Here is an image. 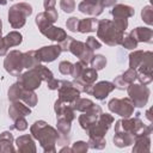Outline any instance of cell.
<instances>
[{
    "label": "cell",
    "instance_id": "obj_1",
    "mask_svg": "<svg viewBox=\"0 0 153 153\" xmlns=\"http://www.w3.org/2000/svg\"><path fill=\"white\" fill-rule=\"evenodd\" d=\"M31 136L38 141L44 152L55 153L56 152V142L60 136V131L51 126H49L45 121H36L30 128Z\"/></svg>",
    "mask_w": 153,
    "mask_h": 153
},
{
    "label": "cell",
    "instance_id": "obj_2",
    "mask_svg": "<svg viewBox=\"0 0 153 153\" xmlns=\"http://www.w3.org/2000/svg\"><path fill=\"white\" fill-rule=\"evenodd\" d=\"M96 31H97L98 38H100L105 44L110 47L121 44L123 36H124V32L117 30L116 26L114 25V22L109 19L98 20V26Z\"/></svg>",
    "mask_w": 153,
    "mask_h": 153
},
{
    "label": "cell",
    "instance_id": "obj_3",
    "mask_svg": "<svg viewBox=\"0 0 153 153\" xmlns=\"http://www.w3.org/2000/svg\"><path fill=\"white\" fill-rule=\"evenodd\" d=\"M32 14V6L27 2L14 4L8 10V23L13 29H20L25 25L26 18Z\"/></svg>",
    "mask_w": 153,
    "mask_h": 153
},
{
    "label": "cell",
    "instance_id": "obj_4",
    "mask_svg": "<svg viewBox=\"0 0 153 153\" xmlns=\"http://www.w3.org/2000/svg\"><path fill=\"white\" fill-rule=\"evenodd\" d=\"M128 96L134 105V108H142L147 104L149 98V88L142 84H129L127 87Z\"/></svg>",
    "mask_w": 153,
    "mask_h": 153
},
{
    "label": "cell",
    "instance_id": "obj_5",
    "mask_svg": "<svg viewBox=\"0 0 153 153\" xmlns=\"http://www.w3.org/2000/svg\"><path fill=\"white\" fill-rule=\"evenodd\" d=\"M139 115L140 114H136V116L134 118L127 117V118L116 121L115 131H126V133H129V134L136 136L137 134H140L141 131H143L145 129H147L148 126H146L139 118Z\"/></svg>",
    "mask_w": 153,
    "mask_h": 153
},
{
    "label": "cell",
    "instance_id": "obj_6",
    "mask_svg": "<svg viewBox=\"0 0 153 153\" xmlns=\"http://www.w3.org/2000/svg\"><path fill=\"white\" fill-rule=\"evenodd\" d=\"M114 123V117L110 114H100L97 121L86 130L88 137H104L111 124Z\"/></svg>",
    "mask_w": 153,
    "mask_h": 153
},
{
    "label": "cell",
    "instance_id": "obj_7",
    "mask_svg": "<svg viewBox=\"0 0 153 153\" xmlns=\"http://www.w3.org/2000/svg\"><path fill=\"white\" fill-rule=\"evenodd\" d=\"M4 67L5 71L11 75L18 76L24 69L23 53L19 50H11L8 54H6V57L4 60Z\"/></svg>",
    "mask_w": 153,
    "mask_h": 153
},
{
    "label": "cell",
    "instance_id": "obj_8",
    "mask_svg": "<svg viewBox=\"0 0 153 153\" xmlns=\"http://www.w3.org/2000/svg\"><path fill=\"white\" fill-rule=\"evenodd\" d=\"M17 79H18L17 81L19 82L22 88L26 90V91H33V90L38 88L41 86V82L43 81L38 71L36 69V67L30 68L24 73H20L17 76Z\"/></svg>",
    "mask_w": 153,
    "mask_h": 153
},
{
    "label": "cell",
    "instance_id": "obj_9",
    "mask_svg": "<svg viewBox=\"0 0 153 153\" xmlns=\"http://www.w3.org/2000/svg\"><path fill=\"white\" fill-rule=\"evenodd\" d=\"M108 108L111 112L127 118L130 117L134 114V105L130 100V98H112L108 103Z\"/></svg>",
    "mask_w": 153,
    "mask_h": 153
},
{
    "label": "cell",
    "instance_id": "obj_10",
    "mask_svg": "<svg viewBox=\"0 0 153 153\" xmlns=\"http://www.w3.org/2000/svg\"><path fill=\"white\" fill-rule=\"evenodd\" d=\"M59 99L69 104H73V102L80 97V91L73 85L72 81L67 80H60L59 85Z\"/></svg>",
    "mask_w": 153,
    "mask_h": 153
},
{
    "label": "cell",
    "instance_id": "obj_11",
    "mask_svg": "<svg viewBox=\"0 0 153 153\" xmlns=\"http://www.w3.org/2000/svg\"><path fill=\"white\" fill-rule=\"evenodd\" d=\"M73 55H75L76 57H79V60L81 62H84L85 65H88L91 59L93 57V50L84 42L81 41H75L73 39V42L71 43V47H69V50Z\"/></svg>",
    "mask_w": 153,
    "mask_h": 153
},
{
    "label": "cell",
    "instance_id": "obj_12",
    "mask_svg": "<svg viewBox=\"0 0 153 153\" xmlns=\"http://www.w3.org/2000/svg\"><path fill=\"white\" fill-rule=\"evenodd\" d=\"M151 133H152V127L148 126L147 129L137 134L134 139V147H133V153L137 152H149L151 151Z\"/></svg>",
    "mask_w": 153,
    "mask_h": 153
},
{
    "label": "cell",
    "instance_id": "obj_13",
    "mask_svg": "<svg viewBox=\"0 0 153 153\" xmlns=\"http://www.w3.org/2000/svg\"><path fill=\"white\" fill-rule=\"evenodd\" d=\"M102 112H103V111H102V108H100L99 105H97V104H93V106H92L90 110H87L86 112H82V114L79 116L78 121H79L80 127L86 131V130L97 121V118L99 117V115H100Z\"/></svg>",
    "mask_w": 153,
    "mask_h": 153
},
{
    "label": "cell",
    "instance_id": "obj_14",
    "mask_svg": "<svg viewBox=\"0 0 153 153\" xmlns=\"http://www.w3.org/2000/svg\"><path fill=\"white\" fill-rule=\"evenodd\" d=\"M36 53L39 62H53L62 53V49L60 44H53V45L42 47L38 50H36Z\"/></svg>",
    "mask_w": 153,
    "mask_h": 153
},
{
    "label": "cell",
    "instance_id": "obj_15",
    "mask_svg": "<svg viewBox=\"0 0 153 153\" xmlns=\"http://www.w3.org/2000/svg\"><path fill=\"white\" fill-rule=\"evenodd\" d=\"M54 110L56 112V118H65L69 122L75 120V110L73 109L72 104L62 102L59 98L54 104Z\"/></svg>",
    "mask_w": 153,
    "mask_h": 153
},
{
    "label": "cell",
    "instance_id": "obj_16",
    "mask_svg": "<svg viewBox=\"0 0 153 153\" xmlns=\"http://www.w3.org/2000/svg\"><path fill=\"white\" fill-rule=\"evenodd\" d=\"M59 18V14H57V11L55 8H51V10H45L44 12H41L36 16V25L38 26L39 30L47 27V26H50L53 25Z\"/></svg>",
    "mask_w": 153,
    "mask_h": 153
},
{
    "label": "cell",
    "instance_id": "obj_17",
    "mask_svg": "<svg viewBox=\"0 0 153 153\" xmlns=\"http://www.w3.org/2000/svg\"><path fill=\"white\" fill-rule=\"evenodd\" d=\"M115 90V85L110 81H99L97 84H93L92 90H91V94L99 100L105 99L112 91Z\"/></svg>",
    "mask_w": 153,
    "mask_h": 153
},
{
    "label": "cell",
    "instance_id": "obj_18",
    "mask_svg": "<svg viewBox=\"0 0 153 153\" xmlns=\"http://www.w3.org/2000/svg\"><path fill=\"white\" fill-rule=\"evenodd\" d=\"M17 151L20 153H35L37 151L36 143L31 135H22L16 140Z\"/></svg>",
    "mask_w": 153,
    "mask_h": 153
},
{
    "label": "cell",
    "instance_id": "obj_19",
    "mask_svg": "<svg viewBox=\"0 0 153 153\" xmlns=\"http://www.w3.org/2000/svg\"><path fill=\"white\" fill-rule=\"evenodd\" d=\"M31 114L30 106H27L25 103H20L19 100L12 102V104L8 108V116L11 120H16L19 117H25Z\"/></svg>",
    "mask_w": 153,
    "mask_h": 153
},
{
    "label": "cell",
    "instance_id": "obj_20",
    "mask_svg": "<svg viewBox=\"0 0 153 153\" xmlns=\"http://www.w3.org/2000/svg\"><path fill=\"white\" fill-rule=\"evenodd\" d=\"M43 36H45L50 41H54V42H57V43H61L66 37H67V33L61 27H57V26H54V25H50V26H47L42 30H39Z\"/></svg>",
    "mask_w": 153,
    "mask_h": 153
},
{
    "label": "cell",
    "instance_id": "obj_21",
    "mask_svg": "<svg viewBox=\"0 0 153 153\" xmlns=\"http://www.w3.org/2000/svg\"><path fill=\"white\" fill-rule=\"evenodd\" d=\"M129 35L139 43V42H145V43H152V38H153V31L149 27H135L133 29Z\"/></svg>",
    "mask_w": 153,
    "mask_h": 153
},
{
    "label": "cell",
    "instance_id": "obj_22",
    "mask_svg": "<svg viewBox=\"0 0 153 153\" xmlns=\"http://www.w3.org/2000/svg\"><path fill=\"white\" fill-rule=\"evenodd\" d=\"M134 139L135 136L129 134V133H126V131H115V135H114V145L122 148V147H128L130 145L134 143Z\"/></svg>",
    "mask_w": 153,
    "mask_h": 153
},
{
    "label": "cell",
    "instance_id": "obj_23",
    "mask_svg": "<svg viewBox=\"0 0 153 153\" xmlns=\"http://www.w3.org/2000/svg\"><path fill=\"white\" fill-rule=\"evenodd\" d=\"M134 14H135V10L131 6L123 5V4L114 5L111 10V16L114 18H130Z\"/></svg>",
    "mask_w": 153,
    "mask_h": 153
},
{
    "label": "cell",
    "instance_id": "obj_24",
    "mask_svg": "<svg viewBox=\"0 0 153 153\" xmlns=\"http://www.w3.org/2000/svg\"><path fill=\"white\" fill-rule=\"evenodd\" d=\"M13 147V135L11 131H2L0 134V152L4 153H12L14 152Z\"/></svg>",
    "mask_w": 153,
    "mask_h": 153
},
{
    "label": "cell",
    "instance_id": "obj_25",
    "mask_svg": "<svg viewBox=\"0 0 153 153\" xmlns=\"http://www.w3.org/2000/svg\"><path fill=\"white\" fill-rule=\"evenodd\" d=\"M78 10L84 13V14H88V16H93V17H97L99 14L103 13V7L97 4V5H91V4H86V2H80L79 6H78Z\"/></svg>",
    "mask_w": 153,
    "mask_h": 153
},
{
    "label": "cell",
    "instance_id": "obj_26",
    "mask_svg": "<svg viewBox=\"0 0 153 153\" xmlns=\"http://www.w3.org/2000/svg\"><path fill=\"white\" fill-rule=\"evenodd\" d=\"M98 26V19L96 18H85L79 20V25H78V31L81 33H86V32H93L97 30Z\"/></svg>",
    "mask_w": 153,
    "mask_h": 153
},
{
    "label": "cell",
    "instance_id": "obj_27",
    "mask_svg": "<svg viewBox=\"0 0 153 153\" xmlns=\"http://www.w3.org/2000/svg\"><path fill=\"white\" fill-rule=\"evenodd\" d=\"M152 51H143V50H134L129 54V68L136 69L139 65L147 57L148 54Z\"/></svg>",
    "mask_w": 153,
    "mask_h": 153
},
{
    "label": "cell",
    "instance_id": "obj_28",
    "mask_svg": "<svg viewBox=\"0 0 153 153\" xmlns=\"http://www.w3.org/2000/svg\"><path fill=\"white\" fill-rule=\"evenodd\" d=\"M39 62L38 57H37V53L36 50H29V51H25L23 53V65H24V68H33L35 66H37Z\"/></svg>",
    "mask_w": 153,
    "mask_h": 153
},
{
    "label": "cell",
    "instance_id": "obj_29",
    "mask_svg": "<svg viewBox=\"0 0 153 153\" xmlns=\"http://www.w3.org/2000/svg\"><path fill=\"white\" fill-rule=\"evenodd\" d=\"M93 102L91 100V99H87V98H76L74 102H73V104H72V106H73V109L75 110V111H80V112H86L87 110H90L92 106H93Z\"/></svg>",
    "mask_w": 153,
    "mask_h": 153
},
{
    "label": "cell",
    "instance_id": "obj_30",
    "mask_svg": "<svg viewBox=\"0 0 153 153\" xmlns=\"http://www.w3.org/2000/svg\"><path fill=\"white\" fill-rule=\"evenodd\" d=\"M4 39H5L6 45H7L8 48H11V47L19 45V44L22 43V41H23V36H22V33L18 32V31H11V32H8V33L4 37Z\"/></svg>",
    "mask_w": 153,
    "mask_h": 153
},
{
    "label": "cell",
    "instance_id": "obj_31",
    "mask_svg": "<svg viewBox=\"0 0 153 153\" xmlns=\"http://www.w3.org/2000/svg\"><path fill=\"white\" fill-rule=\"evenodd\" d=\"M23 91H24V90L22 88V86H20L19 82L17 81V82H14L12 86H10V88H8V91H7V97H8V99H10L11 102H17V100L20 99Z\"/></svg>",
    "mask_w": 153,
    "mask_h": 153
},
{
    "label": "cell",
    "instance_id": "obj_32",
    "mask_svg": "<svg viewBox=\"0 0 153 153\" xmlns=\"http://www.w3.org/2000/svg\"><path fill=\"white\" fill-rule=\"evenodd\" d=\"M20 99L27 106H30V108H32V106H35L37 104V94L33 91H26V90H24L23 93H22Z\"/></svg>",
    "mask_w": 153,
    "mask_h": 153
},
{
    "label": "cell",
    "instance_id": "obj_33",
    "mask_svg": "<svg viewBox=\"0 0 153 153\" xmlns=\"http://www.w3.org/2000/svg\"><path fill=\"white\" fill-rule=\"evenodd\" d=\"M72 122L65 120V118H56V128L61 134H66L69 135L71 133V128H72Z\"/></svg>",
    "mask_w": 153,
    "mask_h": 153
},
{
    "label": "cell",
    "instance_id": "obj_34",
    "mask_svg": "<svg viewBox=\"0 0 153 153\" xmlns=\"http://www.w3.org/2000/svg\"><path fill=\"white\" fill-rule=\"evenodd\" d=\"M92 68H94L96 71L103 69L106 65V57H104L103 55H93V57L90 61Z\"/></svg>",
    "mask_w": 153,
    "mask_h": 153
},
{
    "label": "cell",
    "instance_id": "obj_35",
    "mask_svg": "<svg viewBox=\"0 0 153 153\" xmlns=\"http://www.w3.org/2000/svg\"><path fill=\"white\" fill-rule=\"evenodd\" d=\"M88 148H93V149H103L106 145V141L104 137H88L87 141Z\"/></svg>",
    "mask_w": 153,
    "mask_h": 153
},
{
    "label": "cell",
    "instance_id": "obj_36",
    "mask_svg": "<svg viewBox=\"0 0 153 153\" xmlns=\"http://www.w3.org/2000/svg\"><path fill=\"white\" fill-rule=\"evenodd\" d=\"M141 18L142 20L148 24V25H152L153 24V10H152V6L151 5H147L142 8L141 11Z\"/></svg>",
    "mask_w": 153,
    "mask_h": 153
},
{
    "label": "cell",
    "instance_id": "obj_37",
    "mask_svg": "<svg viewBox=\"0 0 153 153\" xmlns=\"http://www.w3.org/2000/svg\"><path fill=\"white\" fill-rule=\"evenodd\" d=\"M35 67H36V69L38 71V73H39V75H41V78H42V80H43V81H48L49 79H51V78L54 76L53 72H51L48 67H45L44 65L38 63V65H37V66H35Z\"/></svg>",
    "mask_w": 153,
    "mask_h": 153
},
{
    "label": "cell",
    "instance_id": "obj_38",
    "mask_svg": "<svg viewBox=\"0 0 153 153\" xmlns=\"http://www.w3.org/2000/svg\"><path fill=\"white\" fill-rule=\"evenodd\" d=\"M121 76H122V79L124 80V82H126L127 85H129V84H133V82L136 80V78H137V72H136V69L129 68V69H127L123 74H121Z\"/></svg>",
    "mask_w": 153,
    "mask_h": 153
},
{
    "label": "cell",
    "instance_id": "obj_39",
    "mask_svg": "<svg viewBox=\"0 0 153 153\" xmlns=\"http://www.w3.org/2000/svg\"><path fill=\"white\" fill-rule=\"evenodd\" d=\"M121 45L126 49H135L137 48V42L128 33V35H124L123 36V39L121 42Z\"/></svg>",
    "mask_w": 153,
    "mask_h": 153
},
{
    "label": "cell",
    "instance_id": "obj_40",
    "mask_svg": "<svg viewBox=\"0 0 153 153\" xmlns=\"http://www.w3.org/2000/svg\"><path fill=\"white\" fill-rule=\"evenodd\" d=\"M60 7L66 13H72L75 10V1L74 0H60Z\"/></svg>",
    "mask_w": 153,
    "mask_h": 153
},
{
    "label": "cell",
    "instance_id": "obj_41",
    "mask_svg": "<svg viewBox=\"0 0 153 153\" xmlns=\"http://www.w3.org/2000/svg\"><path fill=\"white\" fill-rule=\"evenodd\" d=\"M85 67H87V65H85L84 62H81V61L79 60L78 62H75V63L73 65V68H72L71 75H72L74 79H78V78H79V75L81 74V72L84 71V68H85Z\"/></svg>",
    "mask_w": 153,
    "mask_h": 153
},
{
    "label": "cell",
    "instance_id": "obj_42",
    "mask_svg": "<svg viewBox=\"0 0 153 153\" xmlns=\"http://www.w3.org/2000/svg\"><path fill=\"white\" fill-rule=\"evenodd\" d=\"M72 152L73 153H85L88 149V145L85 141H76L72 145Z\"/></svg>",
    "mask_w": 153,
    "mask_h": 153
},
{
    "label": "cell",
    "instance_id": "obj_43",
    "mask_svg": "<svg viewBox=\"0 0 153 153\" xmlns=\"http://www.w3.org/2000/svg\"><path fill=\"white\" fill-rule=\"evenodd\" d=\"M72 68H73V63L69 62V61H61L60 65H59V71H60V73L63 74V75L71 74Z\"/></svg>",
    "mask_w": 153,
    "mask_h": 153
},
{
    "label": "cell",
    "instance_id": "obj_44",
    "mask_svg": "<svg viewBox=\"0 0 153 153\" xmlns=\"http://www.w3.org/2000/svg\"><path fill=\"white\" fill-rule=\"evenodd\" d=\"M13 129H17L19 131H23L27 128V122L24 117H19V118H16L13 121V126H12Z\"/></svg>",
    "mask_w": 153,
    "mask_h": 153
},
{
    "label": "cell",
    "instance_id": "obj_45",
    "mask_svg": "<svg viewBox=\"0 0 153 153\" xmlns=\"http://www.w3.org/2000/svg\"><path fill=\"white\" fill-rule=\"evenodd\" d=\"M79 18L76 17H71L69 19H67L66 22V26H67V30L72 31V32H76L78 31V25H79Z\"/></svg>",
    "mask_w": 153,
    "mask_h": 153
},
{
    "label": "cell",
    "instance_id": "obj_46",
    "mask_svg": "<svg viewBox=\"0 0 153 153\" xmlns=\"http://www.w3.org/2000/svg\"><path fill=\"white\" fill-rule=\"evenodd\" d=\"M114 25L116 26V29L117 30H120V31H126L127 30V27H128V20H127V18H115L114 20Z\"/></svg>",
    "mask_w": 153,
    "mask_h": 153
},
{
    "label": "cell",
    "instance_id": "obj_47",
    "mask_svg": "<svg viewBox=\"0 0 153 153\" xmlns=\"http://www.w3.org/2000/svg\"><path fill=\"white\" fill-rule=\"evenodd\" d=\"M93 51L94 50H97V49H99L100 47H102V43L96 38V37H93V36H90V37H87V39H86V42H85Z\"/></svg>",
    "mask_w": 153,
    "mask_h": 153
},
{
    "label": "cell",
    "instance_id": "obj_48",
    "mask_svg": "<svg viewBox=\"0 0 153 153\" xmlns=\"http://www.w3.org/2000/svg\"><path fill=\"white\" fill-rule=\"evenodd\" d=\"M112 84L115 85V88H118V90H126V88L128 87V85L124 82V80L122 79V76H121V75L116 76Z\"/></svg>",
    "mask_w": 153,
    "mask_h": 153
},
{
    "label": "cell",
    "instance_id": "obj_49",
    "mask_svg": "<svg viewBox=\"0 0 153 153\" xmlns=\"http://www.w3.org/2000/svg\"><path fill=\"white\" fill-rule=\"evenodd\" d=\"M73 37H71V36H67L61 43H59L60 44V47H61V49H62V51H68L69 50V47H71V43L73 42Z\"/></svg>",
    "mask_w": 153,
    "mask_h": 153
},
{
    "label": "cell",
    "instance_id": "obj_50",
    "mask_svg": "<svg viewBox=\"0 0 153 153\" xmlns=\"http://www.w3.org/2000/svg\"><path fill=\"white\" fill-rule=\"evenodd\" d=\"M47 85H48V88L49 90H57L59 88V85H60V80L55 79L54 76L51 79H49L47 81Z\"/></svg>",
    "mask_w": 153,
    "mask_h": 153
},
{
    "label": "cell",
    "instance_id": "obj_51",
    "mask_svg": "<svg viewBox=\"0 0 153 153\" xmlns=\"http://www.w3.org/2000/svg\"><path fill=\"white\" fill-rule=\"evenodd\" d=\"M117 0H99V5L103 7V8H106V7H112L114 5H116Z\"/></svg>",
    "mask_w": 153,
    "mask_h": 153
},
{
    "label": "cell",
    "instance_id": "obj_52",
    "mask_svg": "<svg viewBox=\"0 0 153 153\" xmlns=\"http://www.w3.org/2000/svg\"><path fill=\"white\" fill-rule=\"evenodd\" d=\"M7 49H8V47L6 45L4 37H1V36H0V56L6 55V54H7Z\"/></svg>",
    "mask_w": 153,
    "mask_h": 153
},
{
    "label": "cell",
    "instance_id": "obj_53",
    "mask_svg": "<svg viewBox=\"0 0 153 153\" xmlns=\"http://www.w3.org/2000/svg\"><path fill=\"white\" fill-rule=\"evenodd\" d=\"M55 5H56V0H44V1H43L44 10H51V8H55Z\"/></svg>",
    "mask_w": 153,
    "mask_h": 153
},
{
    "label": "cell",
    "instance_id": "obj_54",
    "mask_svg": "<svg viewBox=\"0 0 153 153\" xmlns=\"http://www.w3.org/2000/svg\"><path fill=\"white\" fill-rule=\"evenodd\" d=\"M60 152H61V153H62V152H72V148L68 147V145H67V146H63V147L60 149Z\"/></svg>",
    "mask_w": 153,
    "mask_h": 153
},
{
    "label": "cell",
    "instance_id": "obj_55",
    "mask_svg": "<svg viewBox=\"0 0 153 153\" xmlns=\"http://www.w3.org/2000/svg\"><path fill=\"white\" fill-rule=\"evenodd\" d=\"M84 2L91 4V5H97V4H99V0H84Z\"/></svg>",
    "mask_w": 153,
    "mask_h": 153
},
{
    "label": "cell",
    "instance_id": "obj_56",
    "mask_svg": "<svg viewBox=\"0 0 153 153\" xmlns=\"http://www.w3.org/2000/svg\"><path fill=\"white\" fill-rule=\"evenodd\" d=\"M149 114H151V110H147V112H146V115H147V118H148L149 121H152V117H151V115H149Z\"/></svg>",
    "mask_w": 153,
    "mask_h": 153
},
{
    "label": "cell",
    "instance_id": "obj_57",
    "mask_svg": "<svg viewBox=\"0 0 153 153\" xmlns=\"http://www.w3.org/2000/svg\"><path fill=\"white\" fill-rule=\"evenodd\" d=\"M7 4V0H0V5H6Z\"/></svg>",
    "mask_w": 153,
    "mask_h": 153
},
{
    "label": "cell",
    "instance_id": "obj_58",
    "mask_svg": "<svg viewBox=\"0 0 153 153\" xmlns=\"http://www.w3.org/2000/svg\"><path fill=\"white\" fill-rule=\"evenodd\" d=\"M2 26H0V36H1V32H2V29H1Z\"/></svg>",
    "mask_w": 153,
    "mask_h": 153
},
{
    "label": "cell",
    "instance_id": "obj_59",
    "mask_svg": "<svg viewBox=\"0 0 153 153\" xmlns=\"http://www.w3.org/2000/svg\"><path fill=\"white\" fill-rule=\"evenodd\" d=\"M0 26H2V23H1V19H0Z\"/></svg>",
    "mask_w": 153,
    "mask_h": 153
}]
</instances>
